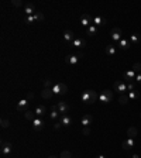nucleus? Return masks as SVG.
<instances>
[{"mask_svg": "<svg viewBox=\"0 0 141 158\" xmlns=\"http://www.w3.org/2000/svg\"><path fill=\"white\" fill-rule=\"evenodd\" d=\"M97 99H99V95H97L95 90H92V89L83 90L82 95H81V100L83 102V103H86V105H93Z\"/></svg>", "mask_w": 141, "mask_h": 158, "instance_id": "f257e3e1", "label": "nucleus"}, {"mask_svg": "<svg viewBox=\"0 0 141 158\" xmlns=\"http://www.w3.org/2000/svg\"><path fill=\"white\" fill-rule=\"evenodd\" d=\"M52 93L57 96H64L66 95V92H68V86L65 85L64 82H55L52 85Z\"/></svg>", "mask_w": 141, "mask_h": 158, "instance_id": "f03ea898", "label": "nucleus"}, {"mask_svg": "<svg viewBox=\"0 0 141 158\" xmlns=\"http://www.w3.org/2000/svg\"><path fill=\"white\" fill-rule=\"evenodd\" d=\"M110 38H112V41L114 43V44H119V41L123 38V32L122 30L119 28V27H114V28H112V31H110Z\"/></svg>", "mask_w": 141, "mask_h": 158, "instance_id": "7ed1b4c3", "label": "nucleus"}, {"mask_svg": "<svg viewBox=\"0 0 141 158\" xmlns=\"http://www.w3.org/2000/svg\"><path fill=\"white\" fill-rule=\"evenodd\" d=\"M113 88H114V90H117L120 95H124V93L127 92V83L124 82V81H116V82L113 83Z\"/></svg>", "mask_w": 141, "mask_h": 158, "instance_id": "20e7f679", "label": "nucleus"}, {"mask_svg": "<svg viewBox=\"0 0 141 158\" xmlns=\"http://www.w3.org/2000/svg\"><path fill=\"white\" fill-rule=\"evenodd\" d=\"M113 99V92L112 90H109V89H106V90H103L102 93L99 95V100L102 102V103H109L110 100Z\"/></svg>", "mask_w": 141, "mask_h": 158, "instance_id": "39448f33", "label": "nucleus"}, {"mask_svg": "<svg viewBox=\"0 0 141 158\" xmlns=\"http://www.w3.org/2000/svg\"><path fill=\"white\" fill-rule=\"evenodd\" d=\"M31 126H32V130H34V131H41V130L44 128L45 123H44V120H42V117H35V119L31 121Z\"/></svg>", "mask_w": 141, "mask_h": 158, "instance_id": "423d86ee", "label": "nucleus"}, {"mask_svg": "<svg viewBox=\"0 0 141 158\" xmlns=\"http://www.w3.org/2000/svg\"><path fill=\"white\" fill-rule=\"evenodd\" d=\"M28 106H30V100H27L26 97H24V99H21V100L17 103V110L26 113L27 110H28Z\"/></svg>", "mask_w": 141, "mask_h": 158, "instance_id": "0eeeda50", "label": "nucleus"}, {"mask_svg": "<svg viewBox=\"0 0 141 158\" xmlns=\"http://www.w3.org/2000/svg\"><path fill=\"white\" fill-rule=\"evenodd\" d=\"M61 116H62V114L59 113V110H58V107H57V105H52L51 113H50V119H51V120L58 121L59 119H61Z\"/></svg>", "mask_w": 141, "mask_h": 158, "instance_id": "6e6552de", "label": "nucleus"}, {"mask_svg": "<svg viewBox=\"0 0 141 158\" xmlns=\"http://www.w3.org/2000/svg\"><path fill=\"white\" fill-rule=\"evenodd\" d=\"M106 23H107V20L104 19V17H100V16H95V17L92 19V24H95L96 27L106 25Z\"/></svg>", "mask_w": 141, "mask_h": 158, "instance_id": "1a4fd4ad", "label": "nucleus"}, {"mask_svg": "<svg viewBox=\"0 0 141 158\" xmlns=\"http://www.w3.org/2000/svg\"><path fill=\"white\" fill-rule=\"evenodd\" d=\"M135 76H137V74H135V71L134 69H130V71H127L126 74H124V82L127 83V82H133L135 79Z\"/></svg>", "mask_w": 141, "mask_h": 158, "instance_id": "9d476101", "label": "nucleus"}, {"mask_svg": "<svg viewBox=\"0 0 141 158\" xmlns=\"http://www.w3.org/2000/svg\"><path fill=\"white\" fill-rule=\"evenodd\" d=\"M82 57V55H75V54H70V55H68V58H66V62L69 63L70 66H75L78 62H79V58Z\"/></svg>", "mask_w": 141, "mask_h": 158, "instance_id": "9b49d317", "label": "nucleus"}, {"mask_svg": "<svg viewBox=\"0 0 141 158\" xmlns=\"http://www.w3.org/2000/svg\"><path fill=\"white\" fill-rule=\"evenodd\" d=\"M0 150H1V154H3L4 157H7V155L12 152V143H4V141H3Z\"/></svg>", "mask_w": 141, "mask_h": 158, "instance_id": "f8f14e48", "label": "nucleus"}, {"mask_svg": "<svg viewBox=\"0 0 141 158\" xmlns=\"http://www.w3.org/2000/svg\"><path fill=\"white\" fill-rule=\"evenodd\" d=\"M57 107H58V110H59L61 114H68V112H69V106H68L65 102H58Z\"/></svg>", "mask_w": 141, "mask_h": 158, "instance_id": "ddd939ff", "label": "nucleus"}, {"mask_svg": "<svg viewBox=\"0 0 141 158\" xmlns=\"http://www.w3.org/2000/svg\"><path fill=\"white\" fill-rule=\"evenodd\" d=\"M75 40V34L70 31V30H65L64 31V41L68 44H72V41Z\"/></svg>", "mask_w": 141, "mask_h": 158, "instance_id": "4468645a", "label": "nucleus"}, {"mask_svg": "<svg viewBox=\"0 0 141 158\" xmlns=\"http://www.w3.org/2000/svg\"><path fill=\"white\" fill-rule=\"evenodd\" d=\"M59 121H61V124L65 127H69L70 124H72V117H70L69 114H62L61 116V119H59Z\"/></svg>", "mask_w": 141, "mask_h": 158, "instance_id": "2eb2a0df", "label": "nucleus"}, {"mask_svg": "<svg viewBox=\"0 0 141 158\" xmlns=\"http://www.w3.org/2000/svg\"><path fill=\"white\" fill-rule=\"evenodd\" d=\"M72 47H75V48H83L85 45H86V43H85V40L83 38H81V37H75V40L72 41Z\"/></svg>", "mask_w": 141, "mask_h": 158, "instance_id": "dca6fc26", "label": "nucleus"}, {"mask_svg": "<svg viewBox=\"0 0 141 158\" xmlns=\"http://www.w3.org/2000/svg\"><path fill=\"white\" fill-rule=\"evenodd\" d=\"M24 13H26L27 16H34L35 14V6L32 4V3H27L26 7H24Z\"/></svg>", "mask_w": 141, "mask_h": 158, "instance_id": "f3484780", "label": "nucleus"}, {"mask_svg": "<svg viewBox=\"0 0 141 158\" xmlns=\"http://www.w3.org/2000/svg\"><path fill=\"white\" fill-rule=\"evenodd\" d=\"M92 121H93V117L90 114H85L83 117L81 119V124L83 127H89V124H92Z\"/></svg>", "mask_w": 141, "mask_h": 158, "instance_id": "a211bd4d", "label": "nucleus"}, {"mask_svg": "<svg viewBox=\"0 0 141 158\" xmlns=\"http://www.w3.org/2000/svg\"><path fill=\"white\" fill-rule=\"evenodd\" d=\"M45 113H47L45 106H37V107L34 109V114H35V117H44Z\"/></svg>", "mask_w": 141, "mask_h": 158, "instance_id": "6ab92c4d", "label": "nucleus"}, {"mask_svg": "<svg viewBox=\"0 0 141 158\" xmlns=\"http://www.w3.org/2000/svg\"><path fill=\"white\" fill-rule=\"evenodd\" d=\"M81 24L83 25V27H89V25H92V19L89 17V14H83L82 17H81Z\"/></svg>", "mask_w": 141, "mask_h": 158, "instance_id": "aec40b11", "label": "nucleus"}, {"mask_svg": "<svg viewBox=\"0 0 141 158\" xmlns=\"http://www.w3.org/2000/svg\"><path fill=\"white\" fill-rule=\"evenodd\" d=\"M133 147H134V139H130V137H128V139L126 140L124 143H123V148H124L126 151H128V150H131Z\"/></svg>", "mask_w": 141, "mask_h": 158, "instance_id": "412c9836", "label": "nucleus"}, {"mask_svg": "<svg viewBox=\"0 0 141 158\" xmlns=\"http://www.w3.org/2000/svg\"><path fill=\"white\" fill-rule=\"evenodd\" d=\"M117 45H119V47H120V48H122V50L127 51L128 48H130V45H131V44H130V41H128V40H126V38L123 37L122 40H120V41H119V44H117Z\"/></svg>", "mask_w": 141, "mask_h": 158, "instance_id": "4be33fe9", "label": "nucleus"}, {"mask_svg": "<svg viewBox=\"0 0 141 158\" xmlns=\"http://www.w3.org/2000/svg\"><path fill=\"white\" fill-rule=\"evenodd\" d=\"M104 52H106L107 55H110V57H113V55H116V54H117V50H116V47L113 44H110V45H106Z\"/></svg>", "mask_w": 141, "mask_h": 158, "instance_id": "5701e85b", "label": "nucleus"}, {"mask_svg": "<svg viewBox=\"0 0 141 158\" xmlns=\"http://www.w3.org/2000/svg\"><path fill=\"white\" fill-rule=\"evenodd\" d=\"M41 95H42V97H44V99H51L54 93H52V89L51 88H44L42 90H41Z\"/></svg>", "mask_w": 141, "mask_h": 158, "instance_id": "b1692460", "label": "nucleus"}, {"mask_svg": "<svg viewBox=\"0 0 141 158\" xmlns=\"http://www.w3.org/2000/svg\"><path fill=\"white\" fill-rule=\"evenodd\" d=\"M86 34H88L89 37H93V35H96V34H97V27H96L95 24L89 25V27L86 28Z\"/></svg>", "mask_w": 141, "mask_h": 158, "instance_id": "393cba45", "label": "nucleus"}, {"mask_svg": "<svg viewBox=\"0 0 141 158\" xmlns=\"http://www.w3.org/2000/svg\"><path fill=\"white\" fill-rule=\"evenodd\" d=\"M140 41H141L140 34L134 32V34H131V35H130V43H131V45H137Z\"/></svg>", "mask_w": 141, "mask_h": 158, "instance_id": "a878e982", "label": "nucleus"}, {"mask_svg": "<svg viewBox=\"0 0 141 158\" xmlns=\"http://www.w3.org/2000/svg\"><path fill=\"white\" fill-rule=\"evenodd\" d=\"M128 97H130V100H137L141 97V95L138 90H131V92H128Z\"/></svg>", "mask_w": 141, "mask_h": 158, "instance_id": "bb28decb", "label": "nucleus"}, {"mask_svg": "<svg viewBox=\"0 0 141 158\" xmlns=\"http://www.w3.org/2000/svg\"><path fill=\"white\" fill-rule=\"evenodd\" d=\"M137 134H138V130H137V127H130V128L127 130V136L130 137V139H134Z\"/></svg>", "mask_w": 141, "mask_h": 158, "instance_id": "cd10ccee", "label": "nucleus"}, {"mask_svg": "<svg viewBox=\"0 0 141 158\" xmlns=\"http://www.w3.org/2000/svg\"><path fill=\"white\" fill-rule=\"evenodd\" d=\"M128 100H130V97H128V95H126V93H124V95H120V97H119V103L123 105V106H126L128 103Z\"/></svg>", "mask_w": 141, "mask_h": 158, "instance_id": "c85d7f7f", "label": "nucleus"}, {"mask_svg": "<svg viewBox=\"0 0 141 158\" xmlns=\"http://www.w3.org/2000/svg\"><path fill=\"white\" fill-rule=\"evenodd\" d=\"M24 116H26L27 120H30V121H32L35 119V114H34V112H31V110H27L26 113H24Z\"/></svg>", "mask_w": 141, "mask_h": 158, "instance_id": "c756f323", "label": "nucleus"}, {"mask_svg": "<svg viewBox=\"0 0 141 158\" xmlns=\"http://www.w3.org/2000/svg\"><path fill=\"white\" fill-rule=\"evenodd\" d=\"M24 21H26V24H32V23H35V17L34 16H27Z\"/></svg>", "mask_w": 141, "mask_h": 158, "instance_id": "7c9ffc66", "label": "nucleus"}, {"mask_svg": "<svg viewBox=\"0 0 141 158\" xmlns=\"http://www.w3.org/2000/svg\"><path fill=\"white\" fill-rule=\"evenodd\" d=\"M34 17H35V21H42V20H44V14L41 12H37L34 14Z\"/></svg>", "mask_w": 141, "mask_h": 158, "instance_id": "2f4dec72", "label": "nucleus"}, {"mask_svg": "<svg viewBox=\"0 0 141 158\" xmlns=\"http://www.w3.org/2000/svg\"><path fill=\"white\" fill-rule=\"evenodd\" d=\"M135 82H127V92H131V90H135Z\"/></svg>", "mask_w": 141, "mask_h": 158, "instance_id": "473e14b6", "label": "nucleus"}, {"mask_svg": "<svg viewBox=\"0 0 141 158\" xmlns=\"http://www.w3.org/2000/svg\"><path fill=\"white\" fill-rule=\"evenodd\" d=\"M59 158H73V157H72V154H70L69 151H62L61 155H59Z\"/></svg>", "mask_w": 141, "mask_h": 158, "instance_id": "72a5a7b5", "label": "nucleus"}, {"mask_svg": "<svg viewBox=\"0 0 141 158\" xmlns=\"http://www.w3.org/2000/svg\"><path fill=\"white\" fill-rule=\"evenodd\" d=\"M133 69L135 71V74H140V72H141V63L140 62L134 63V65H133Z\"/></svg>", "mask_w": 141, "mask_h": 158, "instance_id": "f704fd0d", "label": "nucleus"}, {"mask_svg": "<svg viewBox=\"0 0 141 158\" xmlns=\"http://www.w3.org/2000/svg\"><path fill=\"white\" fill-rule=\"evenodd\" d=\"M52 85L54 83H52L51 79H45L44 81V88H52Z\"/></svg>", "mask_w": 141, "mask_h": 158, "instance_id": "c9c22d12", "label": "nucleus"}, {"mask_svg": "<svg viewBox=\"0 0 141 158\" xmlns=\"http://www.w3.org/2000/svg\"><path fill=\"white\" fill-rule=\"evenodd\" d=\"M1 127H3V128H7V127H10V121L6 120V119H1Z\"/></svg>", "mask_w": 141, "mask_h": 158, "instance_id": "e433bc0d", "label": "nucleus"}, {"mask_svg": "<svg viewBox=\"0 0 141 158\" xmlns=\"http://www.w3.org/2000/svg\"><path fill=\"white\" fill-rule=\"evenodd\" d=\"M12 3H13V6H16V7H21V6H23L21 0H13Z\"/></svg>", "mask_w": 141, "mask_h": 158, "instance_id": "4c0bfd02", "label": "nucleus"}, {"mask_svg": "<svg viewBox=\"0 0 141 158\" xmlns=\"http://www.w3.org/2000/svg\"><path fill=\"white\" fill-rule=\"evenodd\" d=\"M26 99H27V100H30V102H31L32 99H34V93H32V92H28V93L26 95Z\"/></svg>", "mask_w": 141, "mask_h": 158, "instance_id": "58836bf2", "label": "nucleus"}, {"mask_svg": "<svg viewBox=\"0 0 141 158\" xmlns=\"http://www.w3.org/2000/svg\"><path fill=\"white\" fill-rule=\"evenodd\" d=\"M61 127H62V124H61V121H59V120L54 123V128H55V130H59Z\"/></svg>", "mask_w": 141, "mask_h": 158, "instance_id": "ea45409f", "label": "nucleus"}, {"mask_svg": "<svg viewBox=\"0 0 141 158\" xmlns=\"http://www.w3.org/2000/svg\"><path fill=\"white\" fill-rule=\"evenodd\" d=\"M82 133H83V136H89V134H90V128H89V127H83Z\"/></svg>", "mask_w": 141, "mask_h": 158, "instance_id": "a19ab883", "label": "nucleus"}, {"mask_svg": "<svg viewBox=\"0 0 141 158\" xmlns=\"http://www.w3.org/2000/svg\"><path fill=\"white\" fill-rule=\"evenodd\" d=\"M135 82L141 83V72H140V74H137V76H135Z\"/></svg>", "mask_w": 141, "mask_h": 158, "instance_id": "79ce46f5", "label": "nucleus"}, {"mask_svg": "<svg viewBox=\"0 0 141 158\" xmlns=\"http://www.w3.org/2000/svg\"><path fill=\"white\" fill-rule=\"evenodd\" d=\"M96 158H106L104 155H96Z\"/></svg>", "mask_w": 141, "mask_h": 158, "instance_id": "37998d69", "label": "nucleus"}, {"mask_svg": "<svg viewBox=\"0 0 141 158\" xmlns=\"http://www.w3.org/2000/svg\"><path fill=\"white\" fill-rule=\"evenodd\" d=\"M48 158H59V157H55V155H50Z\"/></svg>", "mask_w": 141, "mask_h": 158, "instance_id": "c03bdc74", "label": "nucleus"}, {"mask_svg": "<svg viewBox=\"0 0 141 158\" xmlns=\"http://www.w3.org/2000/svg\"><path fill=\"white\" fill-rule=\"evenodd\" d=\"M133 158H140V157H138L137 154H134V155H133Z\"/></svg>", "mask_w": 141, "mask_h": 158, "instance_id": "a18cd8bd", "label": "nucleus"}, {"mask_svg": "<svg viewBox=\"0 0 141 158\" xmlns=\"http://www.w3.org/2000/svg\"><path fill=\"white\" fill-rule=\"evenodd\" d=\"M140 119H141V113H140Z\"/></svg>", "mask_w": 141, "mask_h": 158, "instance_id": "49530a36", "label": "nucleus"}]
</instances>
